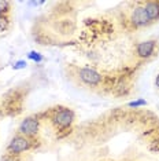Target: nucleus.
Listing matches in <instances>:
<instances>
[{"label": "nucleus", "instance_id": "nucleus-11", "mask_svg": "<svg viewBox=\"0 0 159 161\" xmlns=\"http://www.w3.org/2000/svg\"><path fill=\"white\" fill-rule=\"evenodd\" d=\"M26 66H28V62L25 59H19V61H17L15 64L13 65V69L14 70H21V69H25Z\"/></svg>", "mask_w": 159, "mask_h": 161}, {"label": "nucleus", "instance_id": "nucleus-10", "mask_svg": "<svg viewBox=\"0 0 159 161\" xmlns=\"http://www.w3.org/2000/svg\"><path fill=\"white\" fill-rule=\"evenodd\" d=\"M10 10V2L6 0H0V15H6Z\"/></svg>", "mask_w": 159, "mask_h": 161}, {"label": "nucleus", "instance_id": "nucleus-3", "mask_svg": "<svg viewBox=\"0 0 159 161\" xmlns=\"http://www.w3.org/2000/svg\"><path fill=\"white\" fill-rule=\"evenodd\" d=\"M38 130H40V120L34 116H30V117H26L21 121L19 127H18V132L19 135H23L26 138H33L38 134Z\"/></svg>", "mask_w": 159, "mask_h": 161}, {"label": "nucleus", "instance_id": "nucleus-5", "mask_svg": "<svg viewBox=\"0 0 159 161\" xmlns=\"http://www.w3.org/2000/svg\"><path fill=\"white\" fill-rule=\"evenodd\" d=\"M131 21L133 24L135 28H144L147 25L151 24L150 21V17L144 8V4H139L137 7H135L132 11V15H131Z\"/></svg>", "mask_w": 159, "mask_h": 161}, {"label": "nucleus", "instance_id": "nucleus-9", "mask_svg": "<svg viewBox=\"0 0 159 161\" xmlns=\"http://www.w3.org/2000/svg\"><path fill=\"white\" fill-rule=\"evenodd\" d=\"M129 108H141V106H147V101L143 99V98H139L136 101H132L128 103Z\"/></svg>", "mask_w": 159, "mask_h": 161}, {"label": "nucleus", "instance_id": "nucleus-2", "mask_svg": "<svg viewBox=\"0 0 159 161\" xmlns=\"http://www.w3.org/2000/svg\"><path fill=\"white\" fill-rule=\"evenodd\" d=\"M30 147H32L30 139L18 134L7 145V153H8V156H19L23 152H28Z\"/></svg>", "mask_w": 159, "mask_h": 161}, {"label": "nucleus", "instance_id": "nucleus-1", "mask_svg": "<svg viewBox=\"0 0 159 161\" xmlns=\"http://www.w3.org/2000/svg\"><path fill=\"white\" fill-rule=\"evenodd\" d=\"M51 120L58 130H66L74 121V112L69 108H59L54 112Z\"/></svg>", "mask_w": 159, "mask_h": 161}, {"label": "nucleus", "instance_id": "nucleus-13", "mask_svg": "<svg viewBox=\"0 0 159 161\" xmlns=\"http://www.w3.org/2000/svg\"><path fill=\"white\" fill-rule=\"evenodd\" d=\"M28 4H29V6H34V7H36V6H40V4H44V2H29Z\"/></svg>", "mask_w": 159, "mask_h": 161}, {"label": "nucleus", "instance_id": "nucleus-14", "mask_svg": "<svg viewBox=\"0 0 159 161\" xmlns=\"http://www.w3.org/2000/svg\"><path fill=\"white\" fill-rule=\"evenodd\" d=\"M155 87L159 90V73L156 75V77H155Z\"/></svg>", "mask_w": 159, "mask_h": 161}, {"label": "nucleus", "instance_id": "nucleus-7", "mask_svg": "<svg viewBox=\"0 0 159 161\" xmlns=\"http://www.w3.org/2000/svg\"><path fill=\"white\" fill-rule=\"evenodd\" d=\"M144 8L150 17V21H158L159 19V2H147L144 3Z\"/></svg>", "mask_w": 159, "mask_h": 161}, {"label": "nucleus", "instance_id": "nucleus-12", "mask_svg": "<svg viewBox=\"0 0 159 161\" xmlns=\"http://www.w3.org/2000/svg\"><path fill=\"white\" fill-rule=\"evenodd\" d=\"M8 26V18L6 15H0V32H4Z\"/></svg>", "mask_w": 159, "mask_h": 161}, {"label": "nucleus", "instance_id": "nucleus-8", "mask_svg": "<svg viewBox=\"0 0 159 161\" xmlns=\"http://www.w3.org/2000/svg\"><path fill=\"white\" fill-rule=\"evenodd\" d=\"M28 59H30V61H34V62H43L44 61V57L41 55L40 53H37V51H29L28 53Z\"/></svg>", "mask_w": 159, "mask_h": 161}, {"label": "nucleus", "instance_id": "nucleus-4", "mask_svg": "<svg viewBox=\"0 0 159 161\" xmlns=\"http://www.w3.org/2000/svg\"><path fill=\"white\" fill-rule=\"evenodd\" d=\"M78 76H80V79H81L82 83H85L86 86H92V87L99 86V84L102 83V80H103L102 75H100L99 72H96L95 69H92V68L80 69Z\"/></svg>", "mask_w": 159, "mask_h": 161}, {"label": "nucleus", "instance_id": "nucleus-6", "mask_svg": "<svg viewBox=\"0 0 159 161\" xmlns=\"http://www.w3.org/2000/svg\"><path fill=\"white\" fill-rule=\"evenodd\" d=\"M156 40L154 39H150V40H146V42H140L139 44L136 46V53L137 55H139L140 58H146V59H148V58H151L154 55L155 53V47H156Z\"/></svg>", "mask_w": 159, "mask_h": 161}, {"label": "nucleus", "instance_id": "nucleus-15", "mask_svg": "<svg viewBox=\"0 0 159 161\" xmlns=\"http://www.w3.org/2000/svg\"><path fill=\"white\" fill-rule=\"evenodd\" d=\"M2 161H15V160L13 158V156H6V157H4V158H3Z\"/></svg>", "mask_w": 159, "mask_h": 161}]
</instances>
